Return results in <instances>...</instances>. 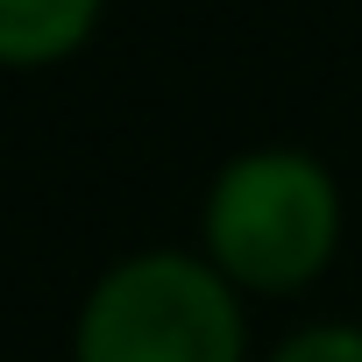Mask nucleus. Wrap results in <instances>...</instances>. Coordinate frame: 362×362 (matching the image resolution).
Masks as SVG:
<instances>
[{
  "label": "nucleus",
  "instance_id": "nucleus-3",
  "mask_svg": "<svg viewBox=\"0 0 362 362\" xmlns=\"http://www.w3.org/2000/svg\"><path fill=\"white\" fill-rule=\"evenodd\" d=\"M100 22V0H0V64L71 57Z\"/></svg>",
  "mask_w": 362,
  "mask_h": 362
},
{
  "label": "nucleus",
  "instance_id": "nucleus-4",
  "mask_svg": "<svg viewBox=\"0 0 362 362\" xmlns=\"http://www.w3.org/2000/svg\"><path fill=\"white\" fill-rule=\"evenodd\" d=\"M270 362H362V327H341V320L305 327V334H291Z\"/></svg>",
  "mask_w": 362,
  "mask_h": 362
},
{
  "label": "nucleus",
  "instance_id": "nucleus-2",
  "mask_svg": "<svg viewBox=\"0 0 362 362\" xmlns=\"http://www.w3.org/2000/svg\"><path fill=\"white\" fill-rule=\"evenodd\" d=\"M78 362H242V305L199 256L149 249L114 263L78 313Z\"/></svg>",
  "mask_w": 362,
  "mask_h": 362
},
{
  "label": "nucleus",
  "instance_id": "nucleus-1",
  "mask_svg": "<svg viewBox=\"0 0 362 362\" xmlns=\"http://www.w3.org/2000/svg\"><path fill=\"white\" fill-rule=\"evenodd\" d=\"M341 235V192L305 149H242L206 192V249L221 277L291 291L320 277Z\"/></svg>",
  "mask_w": 362,
  "mask_h": 362
}]
</instances>
